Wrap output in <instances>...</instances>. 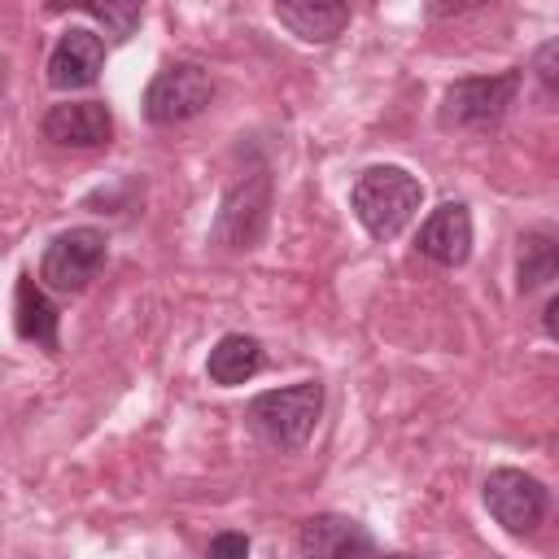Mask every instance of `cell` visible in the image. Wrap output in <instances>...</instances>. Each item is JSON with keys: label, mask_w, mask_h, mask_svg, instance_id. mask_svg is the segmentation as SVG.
<instances>
[{"label": "cell", "mask_w": 559, "mask_h": 559, "mask_svg": "<svg viewBox=\"0 0 559 559\" xmlns=\"http://www.w3.org/2000/svg\"><path fill=\"white\" fill-rule=\"evenodd\" d=\"M515 87H520L515 70L450 83L445 96H441V127H489V122H498L507 114V105L515 100Z\"/></svg>", "instance_id": "cell-5"}, {"label": "cell", "mask_w": 559, "mask_h": 559, "mask_svg": "<svg viewBox=\"0 0 559 559\" xmlns=\"http://www.w3.org/2000/svg\"><path fill=\"white\" fill-rule=\"evenodd\" d=\"M17 332L26 341H35L39 349L57 354L61 349V336H57V306L48 301L44 288H35L31 275L17 280Z\"/></svg>", "instance_id": "cell-14"}, {"label": "cell", "mask_w": 559, "mask_h": 559, "mask_svg": "<svg viewBox=\"0 0 559 559\" xmlns=\"http://www.w3.org/2000/svg\"><path fill=\"white\" fill-rule=\"evenodd\" d=\"M297 550H301V555H314V559L371 555V550H376V537H371L358 520H349V515H314V520L301 524Z\"/></svg>", "instance_id": "cell-11"}, {"label": "cell", "mask_w": 559, "mask_h": 559, "mask_svg": "<svg viewBox=\"0 0 559 559\" xmlns=\"http://www.w3.org/2000/svg\"><path fill=\"white\" fill-rule=\"evenodd\" d=\"M205 371H210V380L223 384V389L245 384V380H253V376L262 371V345H258L253 336H245V332H227V336L210 349Z\"/></svg>", "instance_id": "cell-13"}, {"label": "cell", "mask_w": 559, "mask_h": 559, "mask_svg": "<svg viewBox=\"0 0 559 559\" xmlns=\"http://www.w3.org/2000/svg\"><path fill=\"white\" fill-rule=\"evenodd\" d=\"M419 253L432 258L437 266H463L467 253H472V214L463 201H445L437 205L424 227H419Z\"/></svg>", "instance_id": "cell-10"}, {"label": "cell", "mask_w": 559, "mask_h": 559, "mask_svg": "<svg viewBox=\"0 0 559 559\" xmlns=\"http://www.w3.org/2000/svg\"><path fill=\"white\" fill-rule=\"evenodd\" d=\"M39 131L61 148H105L114 140V118L105 100H66L44 114Z\"/></svg>", "instance_id": "cell-8"}, {"label": "cell", "mask_w": 559, "mask_h": 559, "mask_svg": "<svg viewBox=\"0 0 559 559\" xmlns=\"http://www.w3.org/2000/svg\"><path fill=\"white\" fill-rule=\"evenodd\" d=\"M275 17L306 44H332L349 22V4L345 0H275Z\"/></svg>", "instance_id": "cell-12"}, {"label": "cell", "mask_w": 559, "mask_h": 559, "mask_svg": "<svg viewBox=\"0 0 559 559\" xmlns=\"http://www.w3.org/2000/svg\"><path fill=\"white\" fill-rule=\"evenodd\" d=\"M323 411V384L319 380H301L288 389H266L249 402V424L262 441H271L275 450H301L319 424Z\"/></svg>", "instance_id": "cell-2"}, {"label": "cell", "mask_w": 559, "mask_h": 559, "mask_svg": "<svg viewBox=\"0 0 559 559\" xmlns=\"http://www.w3.org/2000/svg\"><path fill=\"white\" fill-rule=\"evenodd\" d=\"M546 502H550V498H546L542 480L528 476V472L498 467V472L485 476V507H489V515H493L507 533H515V537H524V533H533V528L542 524Z\"/></svg>", "instance_id": "cell-6"}, {"label": "cell", "mask_w": 559, "mask_h": 559, "mask_svg": "<svg viewBox=\"0 0 559 559\" xmlns=\"http://www.w3.org/2000/svg\"><path fill=\"white\" fill-rule=\"evenodd\" d=\"M66 4L87 9L105 26L109 39H131L140 26V0H66Z\"/></svg>", "instance_id": "cell-15"}, {"label": "cell", "mask_w": 559, "mask_h": 559, "mask_svg": "<svg viewBox=\"0 0 559 559\" xmlns=\"http://www.w3.org/2000/svg\"><path fill=\"white\" fill-rule=\"evenodd\" d=\"M266 210H271V179L249 175L223 197V210L214 218V240L227 249H253L266 227Z\"/></svg>", "instance_id": "cell-7"}, {"label": "cell", "mask_w": 559, "mask_h": 559, "mask_svg": "<svg viewBox=\"0 0 559 559\" xmlns=\"http://www.w3.org/2000/svg\"><path fill=\"white\" fill-rule=\"evenodd\" d=\"M214 100V79L205 66L197 61H175L166 70H157V79L144 92V118L157 127H175L197 118L205 105Z\"/></svg>", "instance_id": "cell-3"}, {"label": "cell", "mask_w": 559, "mask_h": 559, "mask_svg": "<svg viewBox=\"0 0 559 559\" xmlns=\"http://www.w3.org/2000/svg\"><path fill=\"white\" fill-rule=\"evenodd\" d=\"M480 4H493V0H428V13L432 17H454V13H472Z\"/></svg>", "instance_id": "cell-19"}, {"label": "cell", "mask_w": 559, "mask_h": 559, "mask_svg": "<svg viewBox=\"0 0 559 559\" xmlns=\"http://www.w3.org/2000/svg\"><path fill=\"white\" fill-rule=\"evenodd\" d=\"M542 323H546V332H550V336L559 341V297H555V301L546 306V314H542Z\"/></svg>", "instance_id": "cell-20"}, {"label": "cell", "mask_w": 559, "mask_h": 559, "mask_svg": "<svg viewBox=\"0 0 559 559\" xmlns=\"http://www.w3.org/2000/svg\"><path fill=\"white\" fill-rule=\"evenodd\" d=\"M105 70V44L100 35L83 31V26H70L57 48L48 52V83L57 92H79V87H92Z\"/></svg>", "instance_id": "cell-9"}, {"label": "cell", "mask_w": 559, "mask_h": 559, "mask_svg": "<svg viewBox=\"0 0 559 559\" xmlns=\"http://www.w3.org/2000/svg\"><path fill=\"white\" fill-rule=\"evenodd\" d=\"M555 271H559V245L546 236H528L520 249V288L528 293V288L546 284Z\"/></svg>", "instance_id": "cell-16"}, {"label": "cell", "mask_w": 559, "mask_h": 559, "mask_svg": "<svg viewBox=\"0 0 559 559\" xmlns=\"http://www.w3.org/2000/svg\"><path fill=\"white\" fill-rule=\"evenodd\" d=\"M105 245L109 240L96 227H70V231L52 236L39 258V280L52 293H83L105 266Z\"/></svg>", "instance_id": "cell-4"}, {"label": "cell", "mask_w": 559, "mask_h": 559, "mask_svg": "<svg viewBox=\"0 0 559 559\" xmlns=\"http://www.w3.org/2000/svg\"><path fill=\"white\" fill-rule=\"evenodd\" d=\"M210 555H214V559L249 555V537H245V533H218V537H210Z\"/></svg>", "instance_id": "cell-18"}, {"label": "cell", "mask_w": 559, "mask_h": 559, "mask_svg": "<svg viewBox=\"0 0 559 559\" xmlns=\"http://www.w3.org/2000/svg\"><path fill=\"white\" fill-rule=\"evenodd\" d=\"M533 74L542 79V87H546V92H555V96H559V35H555V39H546V44L533 52Z\"/></svg>", "instance_id": "cell-17"}, {"label": "cell", "mask_w": 559, "mask_h": 559, "mask_svg": "<svg viewBox=\"0 0 559 559\" xmlns=\"http://www.w3.org/2000/svg\"><path fill=\"white\" fill-rule=\"evenodd\" d=\"M419 179L406 175L402 166H371L354 179L349 188V205L358 214V223L367 227V236L376 240H393L419 210Z\"/></svg>", "instance_id": "cell-1"}]
</instances>
